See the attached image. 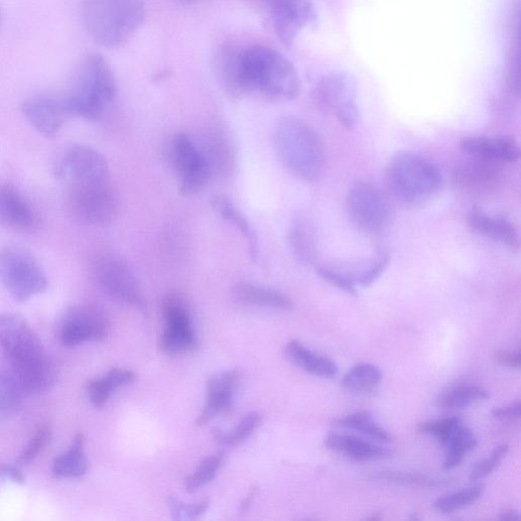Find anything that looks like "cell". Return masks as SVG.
I'll use <instances>...</instances> for the list:
<instances>
[{
    "label": "cell",
    "mask_w": 521,
    "mask_h": 521,
    "mask_svg": "<svg viewBox=\"0 0 521 521\" xmlns=\"http://www.w3.org/2000/svg\"><path fill=\"white\" fill-rule=\"evenodd\" d=\"M222 57L224 81L234 95L258 91L286 100L299 95L301 81L296 68L271 48L255 45Z\"/></svg>",
    "instance_id": "obj_1"
},
{
    "label": "cell",
    "mask_w": 521,
    "mask_h": 521,
    "mask_svg": "<svg viewBox=\"0 0 521 521\" xmlns=\"http://www.w3.org/2000/svg\"><path fill=\"white\" fill-rule=\"evenodd\" d=\"M0 350L26 394L46 391L59 379V367L48 357L27 320L19 314H0Z\"/></svg>",
    "instance_id": "obj_2"
},
{
    "label": "cell",
    "mask_w": 521,
    "mask_h": 521,
    "mask_svg": "<svg viewBox=\"0 0 521 521\" xmlns=\"http://www.w3.org/2000/svg\"><path fill=\"white\" fill-rule=\"evenodd\" d=\"M277 153L285 167L305 182H316L325 169V152L318 134L296 117L281 118L274 131Z\"/></svg>",
    "instance_id": "obj_3"
},
{
    "label": "cell",
    "mask_w": 521,
    "mask_h": 521,
    "mask_svg": "<svg viewBox=\"0 0 521 521\" xmlns=\"http://www.w3.org/2000/svg\"><path fill=\"white\" fill-rule=\"evenodd\" d=\"M82 18L94 41L108 48L120 47L141 27L144 0H83Z\"/></svg>",
    "instance_id": "obj_4"
},
{
    "label": "cell",
    "mask_w": 521,
    "mask_h": 521,
    "mask_svg": "<svg viewBox=\"0 0 521 521\" xmlns=\"http://www.w3.org/2000/svg\"><path fill=\"white\" fill-rule=\"evenodd\" d=\"M117 95V83L103 57L91 53L85 57L74 83L63 97L70 115L88 121L100 120Z\"/></svg>",
    "instance_id": "obj_5"
},
{
    "label": "cell",
    "mask_w": 521,
    "mask_h": 521,
    "mask_svg": "<svg viewBox=\"0 0 521 521\" xmlns=\"http://www.w3.org/2000/svg\"><path fill=\"white\" fill-rule=\"evenodd\" d=\"M387 187L402 205L420 207L439 193L442 176L438 167L423 156L403 151L396 153L386 170Z\"/></svg>",
    "instance_id": "obj_6"
},
{
    "label": "cell",
    "mask_w": 521,
    "mask_h": 521,
    "mask_svg": "<svg viewBox=\"0 0 521 521\" xmlns=\"http://www.w3.org/2000/svg\"><path fill=\"white\" fill-rule=\"evenodd\" d=\"M0 282L21 303L43 294L48 286L47 276L34 256L11 245L0 248Z\"/></svg>",
    "instance_id": "obj_7"
},
{
    "label": "cell",
    "mask_w": 521,
    "mask_h": 521,
    "mask_svg": "<svg viewBox=\"0 0 521 521\" xmlns=\"http://www.w3.org/2000/svg\"><path fill=\"white\" fill-rule=\"evenodd\" d=\"M358 83L345 72H332L322 77L313 90V100L323 112L335 115L345 129H353L359 121Z\"/></svg>",
    "instance_id": "obj_8"
},
{
    "label": "cell",
    "mask_w": 521,
    "mask_h": 521,
    "mask_svg": "<svg viewBox=\"0 0 521 521\" xmlns=\"http://www.w3.org/2000/svg\"><path fill=\"white\" fill-rule=\"evenodd\" d=\"M94 277L102 291L114 300L146 310L142 286L131 266L113 254H100L93 263Z\"/></svg>",
    "instance_id": "obj_9"
},
{
    "label": "cell",
    "mask_w": 521,
    "mask_h": 521,
    "mask_svg": "<svg viewBox=\"0 0 521 521\" xmlns=\"http://www.w3.org/2000/svg\"><path fill=\"white\" fill-rule=\"evenodd\" d=\"M67 205L79 220L92 225H105L117 218L120 200L108 182L68 187Z\"/></svg>",
    "instance_id": "obj_10"
},
{
    "label": "cell",
    "mask_w": 521,
    "mask_h": 521,
    "mask_svg": "<svg viewBox=\"0 0 521 521\" xmlns=\"http://www.w3.org/2000/svg\"><path fill=\"white\" fill-rule=\"evenodd\" d=\"M161 308L164 330L159 338V350L167 356H181L194 351L198 338L183 297L178 293H169L163 299Z\"/></svg>",
    "instance_id": "obj_11"
},
{
    "label": "cell",
    "mask_w": 521,
    "mask_h": 521,
    "mask_svg": "<svg viewBox=\"0 0 521 521\" xmlns=\"http://www.w3.org/2000/svg\"><path fill=\"white\" fill-rule=\"evenodd\" d=\"M346 210L352 222L364 233L379 234L390 220V206L375 185L359 182L346 197Z\"/></svg>",
    "instance_id": "obj_12"
},
{
    "label": "cell",
    "mask_w": 521,
    "mask_h": 521,
    "mask_svg": "<svg viewBox=\"0 0 521 521\" xmlns=\"http://www.w3.org/2000/svg\"><path fill=\"white\" fill-rule=\"evenodd\" d=\"M172 157L179 173L181 192L193 196L204 190L211 178L212 167L188 134L180 133L173 138Z\"/></svg>",
    "instance_id": "obj_13"
},
{
    "label": "cell",
    "mask_w": 521,
    "mask_h": 521,
    "mask_svg": "<svg viewBox=\"0 0 521 521\" xmlns=\"http://www.w3.org/2000/svg\"><path fill=\"white\" fill-rule=\"evenodd\" d=\"M55 176L67 187L108 182L109 166L97 150L75 146L68 150L55 167Z\"/></svg>",
    "instance_id": "obj_14"
},
{
    "label": "cell",
    "mask_w": 521,
    "mask_h": 521,
    "mask_svg": "<svg viewBox=\"0 0 521 521\" xmlns=\"http://www.w3.org/2000/svg\"><path fill=\"white\" fill-rule=\"evenodd\" d=\"M108 333V322L99 309L91 305H74L65 312L60 337L65 346L74 347L102 341Z\"/></svg>",
    "instance_id": "obj_15"
},
{
    "label": "cell",
    "mask_w": 521,
    "mask_h": 521,
    "mask_svg": "<svg viewBox=\"0 0 521 521\" xmlns=\"http://www.w3.org/2000/svg\"><path fill=\"white\" fill-rule=\"evenodd\" d=\"M269 10L276 34L288 46L317 20L314 0H269Z\"/></svg>",
    "instance_id": "obj_16"
},
{
    "label": "cell",
    "mask_w": 521,
    "mask_h": 521,
    "mask_svg": "<svg viewBox=\"0 0 521 521\" xmlns=\"http://www.w3.org/2000/svg\"><path fill=\"white\" fill-rule=\"evenodd\" d=\"M501 163L482 157L467 155L458 162L453 178L458 187L478 196L497 191L502 180Z\"/></svg>",
    "instance_id": "obj_17"
},
{
    "label": "cell",
    "mask_w": 521,
    "mask_h": 521,
    "mask_svg": "<svg viewBox=\"0 0 521 521\" xmlns=\"http://www.w3.org/2000/svg\"><path fill=\"white\" fill-rule=\"evenodd\" d=\"M22 111L30 125L47 138L59 134L70 117L64 98L51 95H35L26 99Z\"/></svg>",
    "instance_id": "obj_18"
},
{
    "label": "cell",
    "mask_w": 521,
    "mask_h": 521,
    "mask_svg": "<svg viewBox=\"0 0 521 521\" xmlns=\"http://www.w3.org/2000/svg\"><path fill=\"white\" fill-rule=\"evenodd\" d=\"M0 224L22 233L35 230L39 216L18 188L0 184Z\"/></svg>",
    "instance_id": "obj_19"
},
{
    "label": "cell",
    "mask_w": 521,
    "mask_h": 521,
    "mask_svg": "<svg viewBox=\"0 0 521 521\" xmlns=\"http://www.w3.org/2000/svg\"><path fill=\"white\" fill-rule=\"evenodd\" d=\"M240 380L241 373L238 370H230L216 375L208 381L206 402L203 412L197 420V426H205L218 415L231 409Z\"/></svg>",
    "instance_id": "obj_20"
},
{
    "label": "cell",
    "mask_w": 521,
    "mask_h": 521,
    "mask_svg": "<svg viewBox=\"0 0 521 521\" xmlns=\"http://www.w3.org/2000/svg\"><path fill=\"white\" fill-rule=\"evenodd\" d=\"M468 226L475 234L495 243L511 249L519 247L517 230L513 223L506 218L473 210L468 215Z\"/></svg>",
    "instance_id": "obj_21"
},
{
    "label": "cell",
    "mask_w": 521,
    "mask_h": 521,
    "mask_svg": "<svg viewBox=\"0 0 521 521\" xmlns=\"http://www.w3.org/2000/svg\"><path fill=\"white\" fill-rule=\"evenodd\" d=\"M460 149L467 155L499 163H512L519 158V148L511 138L469 137L461 140Z\"/></svg>",
    "instance_id": "obj_22"
},
{
    "label": "cell",
    "mask_w": 521,
    "mask_h": 521,
    "mask_svg": "<svg viewBox=\"0 0 521 521\" xmlns=\"http://www.w3.org/2000/svg\"><path fill=\"white\" fill-rule=\"evenodd\" d=\"M325 445L331 451L357 461L388 458L392 455L387 448L349 434L330 433Z\"/></svg>",
    "instance_id": "obj_23"
},
{
    "label": "cell",
    "mask_w": 521,
    "mask_h": 521,
    "mask_svg": "<svg viewBox=\"0 0 521 521\" xmlns=\"http://www.w3.org/2000/svg\"><path fill=\"white\" fill-rule=\"evenodd\" d=\"M284 352L289 361L310 374L326 379L338 374V366L332 360L311 352L298 340L289 341Z\"/></svg>",
    "instance_id": "obj_24"
},
{
    "label": "cell",
    "mask_w": 521,
    "mask_h": 521,
    "mask_svg": "<svg viewBox=\"0 0 521 521\" xmlns=\"http://www.w3.org/2000/svg\"><path fill=\"white\" fill-rule=\"evenodd\" d=\"M88 467L85 439L82 434H77L69 450L54 459L52 473L59 479H77L86 475Z\"/></svg>",
    "instance_id": "obj_25"
},
{
    "label": "cell",
    "mask_w": 521,
    "mask_h": 521,
    "mask_svg": "<svg viewBox=\"0 0 521 521\" xmlns=\"http://www.w3.org/2000/svg\"><path fill=\"white\" fill-rule=\"evenodd\" d=\"M235 298L244 305L291 310V299L263 286L252 283H239L234 287Z\"/></svg>",
    "instance_id": "obj_26"
},
{
    "label": "cell",
    "mask_w": 521,
    "mask_h": 521,
    "mask_svg": "<svg viewBox=\"0 0 521 521\" xmlns=\"http://www.w3.org/2000/svg\"><path fill=\"white\" fill-rule=\"evenodd\" d=\"M136 380L137 375L134 372L115 368L110 370L104 377L91 380L87 384V391L94 407L102 409L114 390L132 384Z\"/></svg>",
    "instance_id": "obj_27"
},
{
    "label": "cell",
    "mask_w": 521,
    "mask_h": 521,
    "mask_svg": "<svg viewBox=\"0 0 521 521\" xmlns=\"http://www.w3.org/2000/svg\"><path fill=\"white\" fill-rule=\"evenodd\" d=\"M214 210L227 222L235 225L245 238L251 259L256 262L259 255L258 240L255 230L246 216L238 207L223 195L215 196L212 200Z\"/></svg>",
    "instance_id": "obj_28"
},
{
    "label": "cell",
    "mask_w": 521,
    "mask_h": 521,
    "mask_svg": "<svg viewBox=\"0 0 521 521\" xmlns=\"http://www.w3.org/2000/svg\"><path fill=\"white\" fill-rule=\"evenodd\" d=\"M289 245L296 258L303 264H311L317 256V240L312 224L305 218H298L289 229Z\"/></svg>",
    "instance_id": "obj_29"
},
{
    "label": "cell",
    "mask_w": 521,
    "mask_h": 521,
    "mask_svg": "<svg viewBox=\"0 0 521 521\" xmlns=\"http://www.w3.org/2000/svg\"><path fill=\"white\" fill-rule=\"evenodd\" d=\"M25 394L12 374L0 371V422L9 420L19 413Z\"/></svg>",
    "instance_id": "obj_30"
},
{
    "label": "cell",
    "mask_w": 521,
    "mask_h": 521,
    "mask_svg": "<svg viewBox=\"0 0 521 521\" xmlns=\"http://www.w3.org/2000/svg\"><path fill=\"white\" fill-rule=\"evenodd\" d=\"M478 445L474 432L462 424L456 429L447 444V454L442 468L446 471L452 470L462 462L466 455Z\"/></svg>",
    "instance_id": "obj_31"
},
{
    "label": "cell",
    "mask_w": 521,
    "mask_h": 521,
    "mask_svg": "<svg viewBox=\"0 0 521 521\" xmlns=\"http://www.w3.org/2000/svg\"><path fill=\"white\" fill-rule=\"evenodd\" d=\"M382 381L381 371L374 365L363 363L355 366L344 376V389L356 394H366L374 391Z\"/></svg>",
    "instance_id": "obj_32"
},
{
    "label": "cell",
    "mask_w": 521,
    "mask_h": 521,
    "mask_svg": "<svg viewBox=\"0 0 521 521\" xmlns=\"http://www.w3.org/2000/svg\"><path fill=\"white\" fill-rule=\"evenodd\" d=\"M489 397V392L481 387L458 386L443 393L438 398V405L445 410H458Z\"/></svg>",
    "instance_id": "obj_33"
},
{
    "label": "cell",
    "mask_w": 521,
    "mask_h": 521,
    "mask_svg": "<svg viewBox=\"0 0 521 521\" xmlns=\"http://www.w3.org/2000/svg\"><path fill=\"white\" fill-rule=\"evenodd\" d=\"M334 425L344 428L360 431L376 440L382 442H390V434L380 427L369 412L355 413L344 418L337 419Z\"/></svg>",
    "instance_id": "obj_34"
},
{
    "label": "cell",
    "mask_w": 521,
    "mask_h": 521,
    "mask_svg": "<svg viewBox=\"0 0 521 521\" xmlns=\"http://www.w3.org/2000/svg\"><path fill=\"white\" fill-rule=\"evenodd\" d=\"M262 417L256 412L247 414L238 426L229 433H223L219 429L212 431L214 440L224 447L237 446L249 438L260 426Z\"/></svg>",
    "instance_id": "obj_35"
},
{
    "label": "cell",
    "mask_w": 521,
    "mask_h": 521,
    "mask_svg": "<svg viewBox=\"0 0 521 521\" xmlns=\"http://www.w3.org/2000/svg\"><path fill=\"white\" fill-rule=\"evenodd\" d=\"M485 486L477 484L471 488L445 495L434 502V508L441 513H451L477 502L484 494Z\"/></svg>",
    "instance_id": "obj_36"
},
{
    "label": "cell",
    "mask_w": 521,
    "mask_h": 521,
    "mask_svg": "<svg viewBox=\"0 0 521 521\" xmlns=\"http://www.w3.org/2000/svg\"><path fill=\"white\" fill-rule=\"evenodd\" d=\"M368 480L388 482L397 485L414 487V488H436L441 485V481L430 478L428 476L412 473L381 471L373 472L367 476Z\"/></svg>",
    "instance_id": "obj_37"
},
{
    "label": "cell",
    "mask_w": 521,
    "mask_h": 521,
    "mask_svg": "<svg viewBox=\"0 0 521 521\" xmlns=\"http://www.w3.org/2000/svg\"><path fill=\"white\" fill-rule=\"evenodd\" d=\"M223 458L224 455L221 452L206 457L200 463L195 472L186 479V490L189 493H194L201 487L210 483L216 477L219 469L221 468Z\"/></svg>",
    "instance_id": "obj_38"
},
{
    "label": "cell",
    "mask_w": 521,
    "mask_h": 521,
    "mask_svg": "<svg viewBox=\"0 0 521 521\" xmlns=\"http://www.w3.org/2000/svg\"><path fill=\"white\" fill-rule=\"evenodd\" d=\"M461 424L458 418L451 417L420 423L417 430L421 434L435 437L438 443L446 448L452 435Z\"/></svg>",
    "instance_id": "obj_39"
},
{
    "label": "cell",
    "mask_w": 521,
    "mask_h": 521,
    "mask_svg": "<svg viewBox=\"0 0 521 521\" xmlns=\"http://www.w3.org/2000/svg\"><path fill=\"white\" fill-rule=\"evenodd\" d=\"M51 429L48 425L40 426L28 445L24 448L18 459L19 466H29L42 450L47 446L51 439Z\"/></svg>",
    "instance_id": "obj_40"
},
{
    "label": "cell",
    "mask_w": 521,
    "mask_h": 521,
    "mask_svg": "<svg viewBox=\"0 0 521 521\" xmlns=\"http://www.w3.org/2000/svg\"><path fill=\"white\" fill-rule=\"evenodd\" d=\"M317 272L324 280L340 288L341 291L350 295L357 293L355 283L342 268L323 265L317 268Z\"/></svg>",
    "instance_id": "obj_41"
},
{
    "label": "cell",
    "mask_w": 521,
    "mask_h": 521,
    "mask_svg": "<svg viewBox=\"0 0 521 521\" xmlns=\"http://www.w3.org/2000/svg\"><path fill=\"white\" fill-rule=\"evenodd\" d=\"M508 450V444L498 446L487 459L480 462L472 471L470 480L472 482H477L491 475L500 466V463L506 457Z\"/></svg>",
    "instance_id": "obj_42"
},
{
    "label": "cell",
    "mask_w": 521,
    "mask_h": 521,
    "mask_svg": "<svg viewBox=\"0 0 521 521\" xmlns=\"http://www.w3.org/2000/svg\"><path fill=\"white\" fill-rule=\"evenodd\" d=\"M209 507V501L207 499L198 500L191 504H185L177 499L170 500V508L173 516L180 519L182 514H186L188 517L195 518L203 514Z\"/></svg>",
    "instance_id": "obj_43"
},
{
    "label": "cell",
    "mask_w": 521,
    "mask_h": 521,
    "mask_svg": "<svg viewBox=\"0 0 521 521\" xmlns=\"http://www.w3.org/2000/svg\"><path fill=\"white\" fill-rule=\"evenodd\" d=\"M521 404L519 401L504 405L502 408L491 412L493 418L498 420H518L520 418Z\"/></svg>",
    "instance_id": "obj_44"
},
{
    "label": "cell",
    "mask_w": 521,
    "mask_h": 521,
    "mask_svg": "<svg viewBox=\"0 0 521 521\" xmlns=\"http://www.w3.org/2000/svg\"><path fill=\"white\" fill-rule=\"evenodd\" d=\"M520 352H506V351H499L496 352L494 355V361L502 366L509 369H519L520 368Z\"/></svg>",
    "instance_id": "obj_45"
},
{
    "label": "cell",
    "mask_w": 521,
    "mask_h": 521,
    "mask_svg": "<svg viewBox=\"0 0 521 521\" xmlns=\"http://www.w3.org/2000/svg\"><path fill=\"white\" fill-rule=\"evenodd\" d=\"M0 477L20 485L26 483V478L22 471L18 467L7 465V463L0 462Z\"/></svg>",
    "instance_id": "obj_46"
},
{
    "label": "cell",
    "mask_w": 521,
    "mask_h": 521,
    "mask_svg": "<svg viewBox=\"0 0 521 521\" xmlns=\"http://www.w3.org/2000/svg\"><path fill=\"white\" fill-rule=\"evenodd\" d=\"M258 492L259 487L255 485L249 492L248 496L242 501L241 509L243 512H247L249 510L255 498L257 497Z\"/></svg>",
    "instance_id": "obj_47"
},
{
    "label": "cell",
    "mask_w": 521,
    "mask_h": 521,
    "mask_svg": "<svg viewBox=\"0 0 521 521\" xmlns=\"http://www.w3.org/2000/svg\"><path fill=\"white\" fill-rule=\"evenodd\" d=\"M499 518L501 520H510L511 521V520H518L520 517L516 510L505 509L500 513Z\"/></svg>",
    "instance_id": "obj_48"
},
{
    "label": "cell",
    "mask_w": 521,
    "mask_h": 521,
    "mask_svg": "<svg viewBox=\"0 0 521 521\" xmlns=\"http://www.w3.org/2000/svg\"><path fill=\"white\" fill-rule=\"evenodd\" d=\"M370 519L371 520H379V519H381V516L378 515V513H376V515L374 514Z\"/></svg>",
    "instance_id": "obj_49"
},
{
    "label": "cell",
    "mask_w": 521,
    "mask_h": 521,
    "mask_svg": "<svg viewBox=\"0 0 521 521\" xmlns=\"http://www.w3.org/2000/svg\"><path fill=\"white\" fill-rule=\"evenodd\" d=\"M3 26V15L2 12H0V29H2Z\"/></svg>",
    "instance_id": "obj_50"
},
{
    "label": "cell",
    "mask_w": 521,
    "mask_h": 521,
    "mask_svg": "<svg viewBox=\"0 0 521 521\" xmlns=\"http://www.w3.org/2000/svg\"><path fill=\"white\" fill-rule=\"evenodd\" d=\"M182 2H184V3H191V2H193V0H182Z\"/></svg>",
    "instance_id": "obj_51"
}]
</instances>
